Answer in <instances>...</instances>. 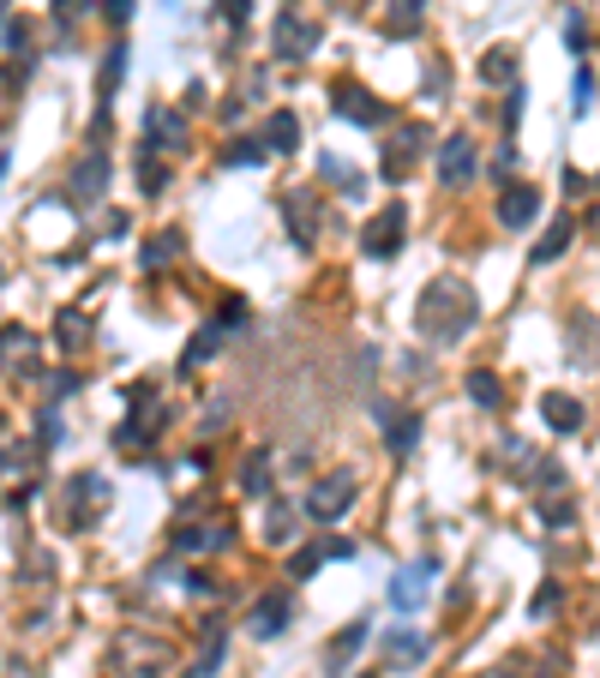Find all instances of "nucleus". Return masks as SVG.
<instances>
[{
  "label": "nucleus",
  "instance_id": "obj_1",
  "mask_svg": "<svg viewBox=\"0 0 600 678\" xmlns=\"http://www.w3.org/2000/svg\"><path fill=\"white\" fill-rule=\"evenodd\" d=\"M475 318H480V294L468 289L462 276H438V283H427V289H420V301H415V331L427 336L433 348L468 336V331H475Z\"/></svg>",
  "mask_w": 600,
  "mask_h": 678
},
{
  "label": "nucleus",
  "instance_id": "obj_2",
  "mask_svg": "<svg viewBox=\"0 0 600 678\" xmlns=\"http://www.w3.org/2000/svg\"><path fill=\"white\" fill-rule=\"evenodd\" d=\"M126 403H133V415L121 421L114 445H121V451H144V445H151V438L169 426V403L156 396V385H133V391H126Z\"/></svg>",
  "mask_w": 600,
  "mask_h": 678
},
{
  "label": "nucleus",
  "instance_id": "obj_3",
  "mask_svg": "<svg viewBox=\"0 0 600 678\" xmlns=\"http://www.w3.org/2000/svg\"><path fill=\"white\" fill-rule=\"evenodd\" d=\"M318 42H325V31H318V24L306 19L295 0H288V7H276V19H271V49L283 54V61H306V54H313Z\"/></svg>",
  "mask_w": 600,
  "mask_h": 678
},
{
  "label": "nucleus",
  "instance_id": "obj_4",
  "mask_svg": "<svg viewBox=\"0 0 600 678\" xmlns=\"http://www.w3.org/2000/svg\"><path fill=\"white\" fill-rule=\"evenodd\" d=\"M109 505H114V486L102 475H72V486H67V523L72 528H96Z\"/></svg>",
  "mask_w": 600,
  "mask_h": 678
},
{
  "label": "nucleus",
  "instance_id": "obj_5",
  "mask_svg": "<svg viewBox=\"0 0 600 678\" xmlns=\"http://www.w3.org/2000/svg\"><path fill=\"white\" fill-rule=\"evenodd\" d=\"M355 475L348 468H336V475H325V480H313V493H306V517L313 523H336L348 505H355Z\"/></svg>",
  "mask_w": 600,
  "mask_h": 678
},
{
  "label": "nucleus",
  "instance_id": "obj_6",
  "mask_svg": "<svg viewBox=\"0 0 600 678\" xmlns=\"http://www.w3.org/2000/svg\"><path fill=\"white\" fill-rule=\"evenodd\" d=\"M420 156H427V127L408 121V127L397 132V139L385 144V162H378V174H385L390 186H403L408 174H415V162H420Z\"/></svg>",
  "mask_w": 600,
  "mask_h": 678
},
{
  "label": "nucleus",
  "instance_id": "obj_7",
  "mask_svg": "<svg viewBox=\"0 0 600 678\" xmlns=\"http://www.w3.org/2000/svg\"><path fill=\"white\" fill-rule=\"evenodd\" d=\"M408 241V204H385L367 229H360V253L367 259H390Z\"/></svg>",
  "mask_w": 600,
  "mask_h": 678
},
{
  "label": "nucleus",
  "instance_id": "obj_8",
  "mask_svg": "<svg viewBox=\"0 0 600 678\" xmlns=\"http://www.w3.org/2000/svg\"><path fill=\"white\" fill-rule=\"evenodd\" d=\"M288 618H295V595H288V588H271V595L253 600V618H246V625H253L258 642H271L288 630Z\"/></svg>",
  "mask_w": 600,
  "mask_h": 678
},
{
  "label": "nucleus",
  "instance_id": "obj_9",
  "mask_svg": "<svg viewBox=\"0 0 600 678\" xmlns=\"http://www.w3.org/2000/svg\"><path fill=\"white\" fill-rule=\"evenodd\" d=\"M283 223H288V241H295V246H313V234H318L313 186H288V193H283Z\"/></svg>",
  "mask_w": 600,
  "mask_h": 678
},
{
  "label": "nucleus",
  "instance_id": "obj_10",
  "mask_svg": "<svg viewBox=\"0 0 600 678\" xmlns=\"http://www.w3.org/2000/svg\"><path fill=\"white\" fill-rule=\"evenodd\" d=\"M121 79H126V42H114V49L102 54V72H96V121H91V132H109V109H114Z\"/></svg>",
  "mask_w": 600,
  "mask_h": 678
},
{
  "label": "nucleus",
  "instance_id": "obj_11",
  "mask_svg": "<svg viewBox=\"0 0 600 678\" xmlns=\"http://www.w3.org/2000/svg\"><path fill=\"white\" fill-rule=\"evenodd\" d=\"M433 558H420V565H408V570H397V577H390V607L397 613H420L427 607V588H433Z\"/></svg>",
  "mask_w": 600,
  "mask_h": 678
},
{
  "label": "nucleus",
  "instance_id": "obj_12",
  "mask_svg": "<svg viewBox=\"0 0 600 678\" xmlns=\"http://www.w3.org/2000/svg\"><path fill=\"white\" fill-rule=\"evenodd\" d=\"M336 114H343V121H355V127H385L390 109L373 91H360V84H336Z\"/></svg>",
  "mask_w": 600,
  "mask_h": 678
},
{
  "label": "nucleus",
  "instance_id": "obj_13",
  "mask_svg": "<svg viewBox=\"0 0 600 678\" xmlns=\"http://www.w3.org/2000/svg\"><path fill=\"white\" fill-rule=\"evenodd\" d=\"M367 637H373V625H367V618H355V625H343V630H336L330 648H325V678H343V667L360 655V648H367Z\"/></svg>",
  "mask_w": 600,
  "mask_h": 678
},
{
  "label": "nucleus",
  "instance_id": "obj_14",
  "mask_svg": "<svg viewBox=\"0 0 600 678\" xmlns=\"http://www.w3.org/2000/svg\"><path fill=\"white\" fill-rule=\"evenodd\" d=\"M102 193H109V156H102V151H84L79 169H72V199H79V204H96Z\"/></svg>",
  "mask_w": 600,
  "mask_h": 678
},
{
  "label": "nucleus",
  "instance_id": "obj_15",
  "mask_svg": "<svg viewBox=\"0 0 600 678\" xmlns=\"http://www.w3.org/2000/svg\"><path fill=\"white\" fill-rule=\"evenodd\" d=\"M468 174H475V144L457 132V139L438 144V181H445V186H462Z\"/></svg>",
  "mask_w": 600,
  "mask_h": 678
},
{
  "label": "nucleus",
  "instance_id": "obj_16",
  "mask_svg": "<svg viewBox=\"0 0 600 678\" xmlns=\"http://www.w3.org/2000/svg\"><path fill=\"white\" fill-rule=\"evenodd\" d=\"M169 547L174 553H216V547H228V523H186L169 535Z\"/></svg>",
  "mask_w": 600,
  "mask_h": 678
},
{
  "label": "nucleus",
  "instance_id": "obj_17",
  "mask_svg": "<svg viewBox=\"0 0 600 678\" xmlns=\"http://www.w3.org/2000/svg\"><path fill=\"white\" fill-rule=\"evenodd\" d=\"M540 421H547L552 433H582V421H589V415H582V403H577V396L547 391V396H540Z\"/></svg>",
  "mask_w": 600,
  "mask_h": 678
},
{
  "label": "nucleus",
  "instance_id": "obj_18",
  "mask_svg": "<svg viewBox=\"0 0 600 678\" xmlns=\"http://www.w3.org/2000/svg\"><path fill=\"white\" fill-rule=\"evenodd\" d=\"M535 216H540V193H535V186H505L499 223H505V229H529Z\"/></svg>",
  "mask_w": 600,
  "mask_h": 678
},
{
  "label": "nucleus",
  "instance_id": "obj_19",
  "mask_svg": "<svg viewBox=\"0 0 600 678\" xmlns=\"http://www.w3.org/2000/svg\"><path fill=\"white\" fill-rule=\"evenodd\" d=\"M378 421H385V445H390V456H408V451L420 445V415H397V408L378 403Z\"/></svg>",
  "mask_w": 600,
  "mask_h": 678
},
{
  "label": "nucleus",
  "instance_id": "obj_20",
  "mask_svg": "<svg viewBox=\"0 0 600 678\" xmlns=\"http://www.w3.org/2000/svg\"><path fill=\"white\" fill-rule=\"evenodd\" d=\"M223 655H228V630H223V625H204L199 655H193V667H186V678H216V667H223Z\"/></svg>",
  "mask_w": 600,
  "mask_h": 678
},
{
  "label": "nucleus",
  "instance_id": "obj_21",
  "mask_svg": "<svg viewBox=\"0 0 600 678\" xmlns=\"http://www.w3.org/2000/svg\"><path fill=\"white\" fill-rule=\"evenodd\" d=\"M223 343H228V324H223V318H211V324H204V331L193 336V343H186V355H181V373H199V366L211 361Z\"/></svg>",
  "mask_w": 600,
  "mask_h": 678
},
{
  "label": "nucleus",
  "instance_id": "obj_22",
  "mask_svg": "<svg viewBox=\"0 0 600 678\" xmlns=\"http://www.w3.org/2000/svg\"><path fill=\"white\" fill-rule=\"evenodd\" d=\"M181 139H186V114L151 109V121H144V151H163V144H181Z\"/></svg>",
  "mask_w": 600,
  "mask_h": 678
},
{
  "label": "nucleus",
  "instance_id": "obj_23",
  "mask_svg": "<svg viewBox=\"0 0 600 678\" xmlns=\"http://www.w3.org/2000/svg\"><path fill=\"white\" fill-rule=\"evenodd\" d=\"M318 174H325V181H336V186H343V193L348 199H360V193H367V174H355V169H348V162L343 156H318Z\"/></svg>",
  "mask_w": 600,
  "mask_h": 678
},
{
  "label": "nucleus",
  "instance_id": "obj_24",
  "mask_svg": "<svg viewBox=\"0 0 600 678\" xmlns=\"http://www.w3.org/2000/svg\"><path fill=\"white\" fill-rule=\"evenodd\" d=\"M144 271H163V264H174V259H181V234H174V229H163V234H151V241H144Z\"/></svg>",
  "mask_w": 600,
  "mask_h": 678
},
{
  "label": "nucleus",
  "instance_id": "obj_25",
  "mask_svg": "<svg viewBox=\"0 0 600 678\" xmlns=\"http://www.w3.org/2000/svg\"><path fill=\"white\" fill-rule=\"evenodd\" d=\"M241 493H271V456L265 451H246L241 456Z\"/></svg>",
  "mask_w": 600,
  "mask_h": 678
},
{
  "label": "nucleus",
  "instance_id": "obj_26",
  "mask_svg": "<svg viewBox=\"0 0 600 678\" xmlns=\"http://www.w3.org/2000/svg\"><path fill=\"white\" fill-rule=\"evenodd\" d=\"M420 19H427V0H390L385 31H390V37H408V31H420Z\"/></svg>",
  "mask_w": 600,
  "mask_h": 678
},
{
  "label": "nucleus",
  "instance_id": "obj_27",
  "mask_svg": "<svg viewBox=\"0 0 600 678\" xmlns=\"http://www.w3.org/2000/svg\"><path fill=\"white\" fill-rule=\"evenodd\" d=\"M265 139H271V151H295V144H301V121H295V114H288V109H276L271 114V127H265Z\"/></svg>",
  "mask_w": 600,
  "mask_h": 678
},
{
  "label": "nucleus",
  "instance_id": "obj_28",
  "mask_svg": "<svg viewBox=\"0 0 600 678\" xmlns=\"http://www.w3.org/2000/svg\"><path fill=\"white\" fill-rule=\"evenodd\" d=\"M570 246V216H559V223L547 229V241H535V253H529V264H552Z\"/></svg>",
  "mask_w": 600,
  "mask_h": 678
},
{
  "label": "nucleus",
  "instance_id": "obj_29",
  "mask_svg": "<svg viewBox=\"0 0 600 678\" xmlns=\"http://www.w3.org/2000/svg\"><path fill=\"white\" fill-rule=\"evenodd\" d=\"M216 162H223V169H253V162H265V139H234Z\"/></svg>",
  "mask_w": 600,
  "mask_h": 678
},
{
  "label": "nucleus",
  "instance_id": "obj_30",
  "mask_svg": "<svg viewBox=\"0 0 600 678\" xmlns=\"http://www.w3.org/2000/svg\"><path fill=\"white\" fill-rule=\"evenodd\" d=\"M265 540H271V547H288V540H295V510H288V505H271Z\"/></svg>",
  "mask_w": 600,
  "mask_h": 678
},
{
  "label": "nucleus",
  "instance_id": "obj_31",
  "mask_svg": "<svg viewBox=\"0 0 600 678\" xmlns=\"http://www.w3.org/2000/svg\"><path fill=\"white\" fill-rule=\"evenodd\" d=\"M139 186H144V199H156V193L169 186V169L156 162V151H144V156H139Z\"/></svg>",
  "mask_w": 600,
  "mask_h": 678
},
{
  "label": "nucleus",
  "instance_id": "obj_32",
  "mask_svg": "<svg viewBox=\"0 0 600 678\" xmlns=\"http://www.w3.org/2000/svg\"><path fill=\"white\" fill-rule=\"evenodd\" d=\"M468 396H475L480 408H499V403H505V385H499L492 373H468Z\"/></svg>",
  "mask_w": 600,
  "mask_h": 678
},
{
  "label": "nucleus",
  "instance_id": "obj_33",
  "mask_svg": "<svg viewBox=\"0 0 600 678\" xmlns=\"http://www.w3.org/2000/svg\"><path fill=\"white\" fill-rule=\"evenodd\" d=\"M318 565H330V540L325 547H301L295 558H288V577H318Z\"/></svg>",
  "mask_w": 600,
  "mask_h": 678
},
{
  "label": "nucleus",
  "instance_id": "obj_34",
  "mask_svg": "<svg viewBox=\"0 0 600 678\" xmlns=\"http://www.w3.org/2000/svg\"><path fill=\"white\" fill-rule=\"evenodd\" d=\"M385 648H390L397 660H427V637H415V630H390Z\"/></svg>",
  "mask_w": 600,
  "mask_h": 678
},
{
  "label": "nucleus",
  "instance_id": "obj_35",
  "mask_svg": "<svg viewBox=\"0 0 600 678\" xmlns=\"http://www.w3.org/2000/svg\"><path fill=\"white\" fill-rule=\"evenodd\" d=\"M480 79H492V84H499V79H517V49H492L487 61H480Z\"/></svg>",
  "mask_w": 600,
  "mask_h": 678
},
{
  "label": "nucleus",
  "instance_id": "obj_36",
  "mask_svg": "<svg viewBox=\"0 0 600 678\" xmlns=\"http://www.w3.org/2000/svg\"><path fill=\"white\" fill-rule=\"evenodd\" d=\"M84 331H91V324H84V313H61V324H54V343H61V348H79Z\"/></svg>",
  "mask_w": 600,
  "mask_h": 678
},
{
  "label": "nucleus",
  "instance_id": "obj_37",
  "mask_svg": "<svg viewBox=\"0 0 600 678\" xmlns=\"http://www.w3.org/2000/svg\"><path fill=\"white\" fill-rule=\"evenodd\" d=\"M589 102H594V72H589V67H577V84H570V109L589 114Z\"/></svg>",
  "mask_w": 600,
  "mask_h": 678
},
{
  "label": "nucleus",
  "instance_id": "obj_38",
  "mask_svg": "<svg viewBox=\"0 0 600 678\" xmlns=\"http://www.w3.org/2000/svg\"><path fill=\"white\" fill-rule=\"evenodd\" d=\"M84 12H91V0H54V24H61V31H67V24H79Z\"/></svg>",
  "mask_w": 600,
  "mask_h": 678
},
{
  "label": "nucleus",
  "instance_id": "obj_39",
  "mask_svg": "<svg viewBox=\"0 0 600 678\" xmlns=\"http://www.w3.org/2000/svg\"><path fill=\"white\" fill-rule=\"evenodd\" d=\"M37 445H42V451H54V445H61V415H54V403L42 408V433H37Z\"/></svg>",
  "mask_w": 600,
  "mask_h": 678
},
{
  "label": "nucleus",
  "instance_id": "obj_40",
  "mask_svg": "<svg viewBox=\"0 0 600 678\" xmlns=\"http://www.w3.org/2000/svg\"><path fill=\"white\" fill-rule=\"evenodd\" d=\"M517 121H522V91H510L505 97V144L517 139Z\"/></svg>",
  "mask_w": 600,
  "mask_h": 678
},
{
  "label": "nucleus",
  "instance_id": "obj_41",
  "mask_svg": "<svg viewBox=\"0 0 600 678\" xmlns=\"http://www.w3.org/2000/svg\"><path fill=\"white\" fill-rule=\"evenodd\" d=\"M133 7H139V0H102V12H109V24H126V19H133Z\"/></svg>",
  "mask_w": 600,
  "mask_h": 678
},
{
  "label": "nucleus",
  "instance_id": "obj_42",
  "mask_svg": "<svg viewBox=\"0 0 600 678\" xmlns=\"http://www.w3.org/2000/svg\"><path fill=\"white\" fill-rule=\"evenodd\" d=\"M540 517H547V523H570V517H577V510H570V498H559V505H552V498H547V505H540Z\"/></svg>",
  "mask_w": 600,
  "mask_h": 678
},
{
  "label": "nucleus",
  "instance_id": "obj_43",
  "mask_svg": "<svg viewBox=\"0 0 600 678\" xmlns=\"http://www.w3.org/2000/svg\"><path fill=\"white\" fill-rule=\"evenodd\" d=\"M552 607H559V588H552V583H547V588H540V595H535V618H547Z\"/></svg>",
  "mask_w": 600,
  "mask_h": 678
},
{
  "label": "nucleus",
  "instance_id": "obj_44",
  "mask_svg": "<svg viewBox=\"0 0 600 678\" xmlns=\"http://www.w3.org/2000/svg\"><path fill=\"white\" fill-rule=\"evenodd\" d=\"M565 42L582 54V19H577V12H570V19H565Z\"/></svg>",
  "mask_w": 600,
  "mask_h": 678
},
{
  "label": "nucleus",
  "instance_id": "obj_45",
  "mask_svg": "<svg viewBox=\"0 0 600 678\" xmlns=\"http://www.w3.org/2000/svg\"><path fill=\"white\" fill-rule=\"evenodd\" d=\"M223 12H228V24H246V0H223Z\"/></svg>",
  "mask_w": 600,
  "mask_h": 678
},
{
  "label": "nucleus",
  "instance_id": "obj_46",
  "mask_svg": "<svg viewBox=\"0 0 600 678\" xmlns=\"http://www.w3.org/2000/svg\"><path fill=\"white\" fill-rule=\"evenodd\" d=\"M360 678H373V672H360Z\"/></svg>",
  "mask_w": 600,
  "mask_h": 678
}]
</instances>
